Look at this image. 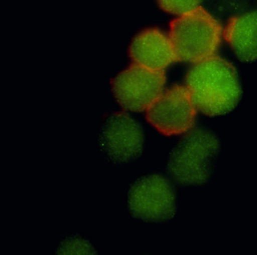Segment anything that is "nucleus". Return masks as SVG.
Returning <instances> with one entry per match:
<instances>
[{
  "mask_svg": "<svg viewBox=\"0 0 257 255\" xmlns=\"http://www.w3.org/2000/svg\"><path fill=\"white\" fill-rule=\"evenodd\" d=\"M186 88L197 109L210 117L222 116L238 104L242 89L235 68L223 58L213 56L192 67Z\"/></svg>",
  "mask_w": 257,
  "mask_h": 255,
  "instance_id": "nucleus-1",
  "label": "nucleus"
},
{
  "mask_svg": "<svg viewBox=\"0 0 257 255\" xmlns=\"http://www.w3.org/2000/svg\"><path fill=\"white\" fill-rule=\"evenodd\" d=\"M221 153L217 135L205 127L189 130L171 148L166 169L180 187H204L213 180Z\"/></svg>",
  "mask_w": 257,
  "mask_h": 255,
  "instance_id": "nucleus-2",
  "label": "nucleus"
},
{
  "mask_svg": "<svg viewBox=\"0 0 257 255\" xmlns=\"http://www.w3.org/2000/svg\"><path fill=\"white\" fill-rule=\"evenodd\" d=\"M222 33L214 18L199 7L171 22L169 38L177 61L197 64L213 56Z\"/></svg>",
  "mask_w": 257,
  "mask_h": 255,
  "instance_id": "nucleus-3",
  "label": "nucleus"
},
{
  "mask_svg": "<svg viewBox=\"0 0 257 255\" xmlns=\"http://www.w3.org/2000/svg\"><path fill=\"white\" fill-rule=\"evenodd\" d=\"M177 184L160 172L137 178L129 187L127 206L132 217L147 223H162L175 216L178 202Z\"/></svg>",
  "mask_w": 257,
  "mask_h": 255,
  "instance_id": "nucleus-4",
  "label": "nucleus"
},
{
  "mask_svg": "<svg viewBox=\"0 0 257 255\" xmlns=\"http://www.w3.org/2000/svg\"><path fill=\"white\" fill-rule=\"evenodd\" d=\"M146 140L145 130L140 121L127 112H115L103 118L97 144L105 160L124 166L141 158Z\"/></svg>",
  "mask_w": 257,
  "mask_h": 255,
  "instance_id": "nucleus-5",
  "label": "nucleus"
},
{
  "mask_svg": "<svg viewBox=\"0 0 257 255\" xmlns=\"http://www.w3.org/2000/svg\"><path fill=\"white\" fill-rule=\"evenodd\" d=\"M165 82L164 70L134 64L117 75L111 87L115 100L122 109L141 112L148 110L162 95Z\"/></svg>",
  "mask_w": 257,
  "mask_h": 255,
  "instance_id": "nucleus-6",
  "label": "nucleus"
},
{
  "mask_svg": "<svg viewBox=\"0 0 257 255\" xmlns=\"http://www.w3.org/2000/svg\"><path fill=\"white\" fill-rule=\"evenodd\" d=\"M197 108L187 88L172 87L147 111V121L164 136H178L192 129Z\"/></svg>",
  "mask_w": 257,
  "mask_h": 255,
  "instance_id": "nucleus-7",
  "label": "nucleus"
},
{
  "mask_svg": "<svg viewBox=\"0 0 257 255\" xmlns=\"http://www.w3.org/2000/svg\"><path fill=\"white\" fill-rule=\"evenodd\" d=\"M129 55L135 64L155 70H164L178 61L169 37L157 29L145 30L135 37Z\"/></svg>",
  "mask_w": 257,
  "mask_h": 255,
  "instance_id": "nucleus-8",
  "label": "nucleus"
},
{
  "mask_svg": "<svg viewBox=\"0 0 257 255\" xmlns=\"http://www.w3.org/2000/svg\"><path fill=\"white\" fill-rule=\"evenodd\" d=\"M223 37L240 61H257V12L232 18L224 30Z\"/></svg>",
  "mask_w": 257,
  "mask_h": 255,
  "instance_id": "nucleus-9",
  "label": "nucleus"
},
{
  "mask_svg": "<svg viewBox=\"0 0 257 255\" xmlns=\"http://www.w3.org/2000/svg\"><path fill=\"white\" fill-rule=\"evenodd\" d=\"M165 13L181 16L199 7L201 0H156Z\"/></svg>",
  "mask_w": 257,
  "mask_h": 255,
  "instance_id": "nucleus-10",
  "label": "nucleus"
},
{
  "mask_svg": "<svg viewBox=\"0 0 257 255\" xmlns=\"http://www.w3.org/2000/svg\"><path fill=\"white\" fill-rule=\"evenodd\" d=\"M58 253H94L95 250L88 241L78 235L69 236L58 246Z\"/></svg>",
  "mask_w": 257,
  "mask_h": 255,
  "instance_id": "nucleus-11",
  "label": "nucleus"
}]
</instances>
